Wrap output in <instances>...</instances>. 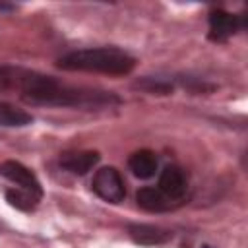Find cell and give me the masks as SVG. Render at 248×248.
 <instances>
[{"label":"cell","mask_w":248,"mask_h":248,"mask_svg":"<svg viewBox=\"0 0 248 248\" xmlns=\"http://www.w3.org/2000/svg\"><path fill=\"white\" fill-rule=\"evenodd\" d=\"M31 114L10 105V103H0V124L2 126H25L31 124Z\"/></svg>","instance_id":"obj_11"},{"label":"cell","mask_w":248,"mask_h":248,"mask_svg":"<svg viewBox=\"0 0 248 248\" xmlns=\"http://www.w3.org/2000/svg\"><path fill=\"white\" fill-rule=\"evenodd\" d=\"M0 174L4 178H8V180L19 184V188L29 190V192L41 196V184H39L37 176L27 167H23L21 163H17V161H4L0 165Z\"/></svg>","instance_id":"obj_4"},{"label":"cell","mask_w":248,"mask_h":248,"mask_svg":"<svg viewBox=\"0 0 248 248\" xmlns=\"http://www.w3.org/2000/svg\"><path fill=\"white\" fill-rule=\"evenodd\" d=\"M136 202L140 207H143L145 211H167L172 207V200L167 198L159 188H151V186H143L138 190L136 194Z\"/></svg>","instance_id":"obj_8"},{"label":"cell","mask_w":248,"mask_h":248,"mask_svg":"<svg viewBox=\"0 0 248 248\" xmlns=\"http://www.w3.org/2000/svg\"><path fill=\"white\" fill-rule=\"evenodd\" d=\"M97 161H99L97 151H68L60 157V167L74 174H85L97 165Z\"/></svg>","instance_id":"obj_7"},{"label":"cell","mask_w":248,"mask_h":248,"mask_svg":"<svg viewBox=\"0 0 248 248\" xmlns=\"http://www.w3.org/2000/svg\"><path fill=\"white\" fill-rule=\"evenodd\" d=\"M203 248H211V246H203Z\"/></svg>","instance_id":"obj_14"},{"label":"cell","mask_w":248,"mask_h":248,"mask_svg":"<svg viewBox=\"0 0 248 248\" xmlns=\"http://www.w3.org/2000/svg\"><path fill=\"white\" fill-rule=\"evenodd\" d=\"M93 190L99 198L110 202V203H118L124 200L126 190H124V180L120 176V172L114 167H105L99 169L93 176Z\"/></svg>","instance_id":"obj_3"},{"label":"cell","mask_w":248,"mask_h":248,"mask_svg":"<svg viewBox=\"0 0 248 248\" xmlns=\"http://www.w3.org/2000/svg\"><path fill=\"white\" fill-rule=\"evenodd\" d=\"M136 60L118 48H83L74 50L58 60V66L64 70H81V72H103L122 76L132 72Z\"/></svg>","instance_id":"obj_1"},{"label":"cell","mask_w":248,"mask_h":248,"mask_svg":"<svg viewBox=\"0 0 248 248\" xmlns=\"http://www.w3.org/2000/svg\"><path fill=\"white\" fill-rule=\"evenodd\" d=\"M6 198H8V202L14 207L23 209V211H29V209H33L37 205V202H39L41 196L29 192V190H23V188H14V190H8L6 192Z\"/></svg>","instance_id":"obj_12"},{"label":"cell","mask_w":248,"mask_h":248,"mask_svg":"<svg viewBox=\"0 0 248 248\" xmlns=\"http://www.w3.org/2000/svg\"><path fill=\"white\" fill-rule=\"evenodd\" d=\"M130 236L138 242V244H145V246H153V244H163L170 238V232L155 227V225H130L128 227Z\"/></svg>","instance_id":"obj_9"},{"label":"cell","mask_w":248,"mask_h":248,"mask_svg":"<svg viewBox=\"0 0 248 248\" xmlns=\"http://www.w3.org/2000/svg\"><path fill=\"white\" fill-rule=\"evenodd\" d=\"M54 78L17 66H0V93H17L23 101L45 89Z\"/></svg>","instance_id":"obj_2"},{"label":"cell","mask_w":248,"mask_h":248,"mask_svg":"<svg viewBox=\"0 0 248 248\" xmlns=\"http://www.w3.org/2000/svg\"><path fill=\"white\" fill-rule=\"evenodd\" d=\"M159 190L170 200L182 198L186 192V174L182 172V169H178L174 165L165 167L159 176Z\"/></svg>","instance_id":"obj_6"},{"label":"cell","mask_w":248,"mask_h":248,"mask_svg":"<svg viewBox=\"0 0 248 248\" xmlns=\"http://www.w3.org/2000/svg\"><path fill=\"white\" fill-rule=\"evenodd\" d=\"M242 27H244V19L240 16H232V14H227L223 10L211 12V16H209L211 39L225 41V39H229L232 33H236Z\"/></svg>","instance_id":"obj_5"},{"label":"cell","mask_w":248,"mask_h":248,"mask_svg":"<svg viewBox=\"0 0 248 248\" xmlns=\"http://www.w3.org/2000/svg\"><path fill=\"white\" fill-rule=\"evenodd\" d=\"M136 87L145 89V91H149V93H169V91L172 89V85H170V83L161 81V79H153V78H145V79L138 81V83H136Z\"/></svg>","instance_id":"obj_13"},{"label":"cell","mask_w":248,"mask_h":248,"mask_svg":"<svg viewBox=\"0 0 248 248\" xmlns=\"http://www.w3.org/2000/svg\"><path fill=\"white\" fill-rule=\"evenodd\" d=\"M128 165H130V170L138 178H151L157 170V157L149 149H140L132 153Z\"/></svg>","instance_id":"obj_10"}]
</instances>
